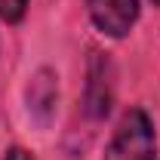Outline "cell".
<instances>
[{
  "label": "cell",
  "mask_w": 160,
  "mask_h": 160,
  "mask_svg": "<svg viewBox=\"0 0 160 160\" xmlns=\"http://www.w3.org/2000/svg\"><path fill=\"white\" fill-rule=\"evenodd\" d=\"M105 160H157L154 126H151V117L142 108H132V111L123 114L117 132L108 145Z\"/></svg>",
  "instance_id": "obj_1"
},
{
  "label": "cell",
  "mask_w": 160,
  "mask_h": 160,
  "mask_svg": "<svg viewBox=\"0 0 160 160\" xmlns=\"http://www.w3.org/2000/svg\"><path fill=\"white\" fill-rule=\"evenodd\" d=\"M89 19L108 37H123L139 19V0H86Z\"/></svg>",
  "instance_id": "obj_2"
},
{
  "label": "cell",
  "mask_w": 160,
  "mask_h": 160,
  "mask_svg": "<svg viewBox=\"0 0 160 160\" xmlns=\"http://www.w3.org/2000/svg\"><path fill=\"white\" fill-rule=\"evenodd\" d=\"M111 108V65L108 59H96L86 86V111L92 117H105Z\"/></svg>",
  "instance_id": "obj_3"
},
{
  "label": "cell",
  "mask_w": 160,
  "mask_h": 160,
  "mask_svg": "<svg viewBox=\"0 0 160 160\" xmlns=\"http://www.w3.org/2000/svg\"><path fill=\"white\" fill-rule=\"evenodd\" d=\"M28 102H31V108L37 111L40 117H49V111L56 105V80H52L49 71H40L37 74V80L28 89Z\"/></svg>",
  "instance_id": "obj_4"
},
{
  "label": "cell",
  "mask_w": 160,
  "mask_h": 160,
  "mask_svg": "<svg viewBox=\"0 0 160 160\" xmlns=\"http://www.w3.org/2000/svg\"><path fill=\"white\" fill-rule=\"evenodd\" d=\"M28 9V0H0V19L3 22H19Z\"/></svg>",
  "instance_id": "obj_5"
},
{
  "label": "cell",
  "mask_w": 160,
  "mask_h": 160,
  "mask_svg": "<svg viewBox=\"0 0 160 160\" xmlns=\"http://www.w3.org/2000/svg\"><path fill=\"white\" fill-rule=\"evenodd\" d=\"M6 160H34V157H31V154H28L25 148H12V151L6 154Z\"/></svg>",
  "instance_id": "obj_6"
},
{
  "label": "cell",
  "mask_w": 160,
  "mask_h": 160,
  "mask_svg": "<svg viewBox=\"0 0 160 160\" xmlns=\"http://www.w3.org/2000/svg\"><path fill=\"white\" fill-rule=\"evenodd\" d=\"M154 3H157V6H160V0H154Z\"/></svg>",
  "instance_id": "obj_7"
}]
</instances>
